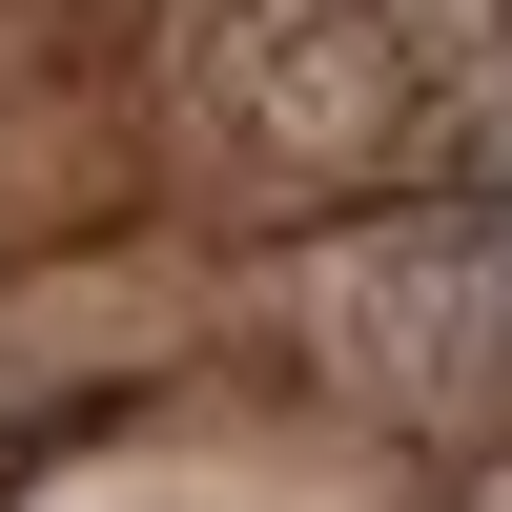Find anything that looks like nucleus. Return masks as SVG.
<instances>
[{
	"instance_id": "f03ea898",
	"label": "nucleus",
	"mask_w": 512,
	"mask_h": 512,
	"mask_svg": "<svg viewBox=\"0 0 512 512\" xmlns=\"http://www.w3.org/2000/svg\"><path fill=\"white\" fill-rule=\"evenodd\" d=\"M308 349L328 390L410 410V431H472V410H512V185H390L369 226L308 246Z\"/></svg>"
},
{
	"instance_id": "f257e3e1",
	"label": "nucleus",
	"mask_w": 512,
	"mask_h": 512,
	"mask_svg": "<svg viewBox=\"0 0 512 512\" xmlns=\"http://www.w3.org/2000/svg\"><path fill=\"white\" fill-rule=\"evenodd\" d=\"M164 123L267 205L512 164V0H164Z\"/></svg>"
}]
</instances>
